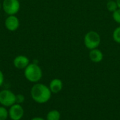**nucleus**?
<instances>
[{"label": "nucleus", "mask_w": 120, "mask_h": 120, "mask_svg": "<svg viewBox=\"0 0 120 120\" xmlns=\"http://www.w3.org/2000/svg\"><path fill=\"white\" fill-rule=\"evenodd\" d=\"M51 95L52 93L49 87L39 82L34 83L30 90L32 99L39 104H44L49 102L51 98Z\"/></svg>", "instance_id": "obj_1"}, {"label": "nucleus", "mask_w": 120, "mask_h": 120, "mask_svg": "<svg viewBox=\"0 0 120 120\" xmlns=\"http://www.w3.org/2000/svg\"><path fill=\"white\" fill-rule=\"evenodd\" d=\"M24 76L30 83H38L43 76L42 69L37 63H30L24 69Z\"/></svg>", "instance_id": "obj_2"}, {"label": "nucleus", "mask_w": 120, "mask_h": 120, "mask_svg": "<svg viewBox=\"0 0 120 120\" xmlns=\"http://www.w3.org/2000/svg\"><path fill=\"white\" fill-rule=\"evenodd\" d=\"M101 42V35L95 30H90L87 32L84 37V45L85 47L89 50L98 48Z\"/></svg>", "instance_id": "obj_3"}, {"label": "nucleus", "mask_w": 120, "mask_h": 120, "mask_svg": "<svg viewBox=\"0 0 120 120\" xmlns=\"http://www.w3.org/2000/svg\"><path fill=\"white\" fill-rule=\"evenodd\" d=\"M16 103V95L10 90L4 89L0 91V105L10 108L13 104Z\"/></svg>", "instance_id": "obj_4"}, {"label": "nucleus", "mask_w": 120, "mask_h": 120, "mask_svg": "<svg viewBox=\"0 0 120 120\" xmlns=\"http://www.w3.org/2000/svg\"><path fill=\"white\" fill-rule=\"evenodd\" d=\"M2 8L8 15H15L20 8L19 0H4L2 2Z\"/></svg>", "instance_id": "obj_5"}, {"label": "nucleus", "mask_w": 120, "mask_h": 120, "mask_svg": "<svg viewBox=\"0 0 120 120\" xmlns=\"http://www.w3.org/2000/svg\"><path fill=\"white\" fill-rule=\"evenodd\" d=\"M24 108L21 104L15 103L9 108L8 117L11 120H20L24 116Z\"/></svg>", "instance_id": "obj_6"}, {"label": "nucleus", "mask_w": 120, "mask_h": 120, "mask_svg": "<svg viewBox=\"0 0 120 120\" xmlns=\"http://www.w3.org/2000/svg\"><path fill=\"white\" fill-rule=\"evenodd\" d=\"M5 27L11 32L15 31L20 25V21L15 15H9L5 20Z\"/></svg>", "instance_id": "obj_7"}, {"label": "nucleus", "mask_w": 120, "mask_h": 120, "mask_svg": "<svg viewBox=\"0 0 120 120\" xmlns=\"http://www.w3.org/2000/svg\"><path fill=\"white\" fill-rule=\"evenodd\" d=\"M13 64L18 69H25L30 64V59L25 55H18L13 59Z\"/></svg>", "instance_id": "obj_8"}, {"label": "nucleus", "mask_w": 120, "mask_h": 120, "mask_svg": "<svg viewBox=\"0 0 120 120\" xmlns=\"http://www.w3.org/2000/svg\"><path fill=\"white\" fill-rule=\"evenodd\" d=\"M89 59L92 62L97 64V63L101 62L103 60L104 54L100 49L96 48V49H93V50H89Z\"/></svg>", "instance_id": "obj_9"}, {"label": "nucleus", "mask_w": 120, "mask_h": 120, "mask_svg": "<svg viewBox=\"0 0 120 120\" xmlns=\"http://www.w3.org/2000/svg\"><path fill=\"white\" fill-rule=\"evenodd\" d=\"M49 87L52 93L56 94L62 91L63 88V83L60 79H53L50 81Z\"/></svg>", "instance_id": "obj_10"}, {"label": "nucleus", "mask_w": 120, "mask_h": 120, "mask_svg": "<svg viewBox=\"0 0 120 120\" xmlns=\"http://www.w3.org/2000/svg\"><path fill=\"white\" fill-rule=\"evenodd\" d=\"M46 120H60V113L57 110H52L49 111L46 117Z\"/></svg>", "instance_id": "obj_11"}, {"label": "nucleus", "mask_w": 120, "mask_h": 120, "mask_svg": "<svg viewBox=\"0 0 120 120\" xmlns=\"http://www.w3.org/2000/svg\"><path fill=\"white\" fill-rule=\"evenodd\" d=\"M106 8L107 10L111 13H113L118 8L117 4L116 2V0H110V1H107L106 3Z\"/></svg>", "instance_id": "obj_12"}, {"label": "nucleus", "mask_w": 120, "mask_h": 120, "mask_svg": "<svg viewBox=\"0 0 120 120\" xmlns=\"http://www.w3.org/2000/svg\"><path fill=\"white\" fill-rule=\"evenodd\" d=\"M112 39L116 43L120 44V25L113 30Z\"/></svg>", "instance_id": "obj_13"}, {"label": "nucleus", "mask_w": 120, "mask_h": 120, "mask_svg": "<svg viewBox=\"0 0 120 120\" xmlns=\"http://www.w3.org/2000/svg\"><path fill=\"white\" fill-rule=\"evenodd\" d=\"M8 118V110L6 107L0 106V120H6Z\"/></svg>", "instance_id": "obj_14"}, {"label": "nucleus", "mask_w": 120, "mask_h": 120, "mask_svg": "<svg viewBox=\"0 0 120 120\" xmlns=\"http://www.w3.org/2000/svg\"><path fill=\"white\" fill-rule=\"evenodd\" d=\"M112 19L114 20L115 22H116L117 24L120 25V8H118L115 11L112 13Z\"/></svg>", "instance_id": "obj_15"}, {"label": "nucleus", "mask_w": 120, "mask_h": 120, "mask_svg": "<svg viewBox=\"0 0 120 120\" xmlns=\"http://www.w3.org/2000/svg\"><path fill=\"white\" fill-rule=\"evenodd\" d=\"M25 100V96L22 94H17L16 95V103L22 104L24 103Z\"/></svg>", "instance_id": "obj_16"}, {"label": "nucleus", "mask_w": 120, "mask_h": 120, "mask_svg": "<svg viewBox=\"0 0 120 120\" xmlns=\"http://www.w3.org/2000/svg\"><path fill=\"white\" fill-rule=\"evenodd\" d=\"M4 75L2 71L0 69V87L4 84Z\"/></svg>", "instance_id": "obj_17"}, {"label": "nucleus", "mask_w": 120, "mask_h": 120, "mask_svg": "<svg viewBox=\"0 0 120 120\" xmlns=\"http://www.w3.org/2000/svg\"><path fill=\"white\" fill-rule=\"evenodd\" d=\"M30 120H46L42 117H33Z\"/></svg>", "instance_id": "obj_18"}, {"label": "nucleus", "mask_w": 120, "mask_h": 120, "mask_svg": "<svg viewBox=\"0 0 120 120\" xmlns=\"http://www.w3.org/2000/svg\"><path fill=\"white\" fill-rule=\"evenodd\" d=\"M116 2L117 4V6H118V8H120V0H116Z\"/></svg>", "instance_id": "obj_19"}, {"label": "nucleus", "mask_w": 120, "mask_h": 120, "mask_svg": "<svg viewBox=\"0 0 120 120\" xmlns=\"http://www.w3.org/2000/svg\"><path fill=\"white\" fill-rule=\"evenodd\" d=\"M1 8H2V4H1V2H0V10H1Z\"/></svg>", "instance_id": "obj_20"}, {"label": "nucleus", "mask_w": 120, "mask_h": 120, "mask_svg": "<svg viewBox=\"0 0 120 120\" xmlns=\"http://www.w3.org/2000/svg\"><path fill=\"white\" fill-rule=\"evenodd\" d=\"M106 1H110V0H106Z\"/></svg>", "instance_id": "obj_21"}]
</instances>
